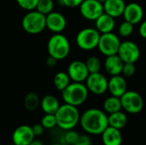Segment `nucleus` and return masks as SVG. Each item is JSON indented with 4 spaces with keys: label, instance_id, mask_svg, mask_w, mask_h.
Instances as JSON below:
<instances>
[{
    "label": "nucleus",
    "instance_id": "obj_2",
    "mask_svg": "<svg viewBox=\"0 0 146 145\" xmlns=\"http://www.w3.org/2000/svg\"><path fill=\"white\" fill-rule=\"evenodd\" d=\"M55 116L56 126L63 131L72 130L80 123V115L77 107L68 103L60 105Z\"/></svg>",
    "mask_w": 146,
    "mask_h": 145
},
{
    "label": "nucleus",
    "instance_id": "obj_27",
    "mask_svg": "<svg viewBox=\"0 0 146 145\" xmlns=\"http://www.w3.org/2000/svg\"><path fill=\"white\" fill-rule=\"evenodd\" d=\"M85 63L89 71V73H98L101 70L102 63H101L100 59L97 56H90L89 58H87Z\"/></svg>",
    "mask_w": 146,
    "mask_h": 145
},
{
    "label": "nucleus",
    "instance_id": "obj_3",
    "mask_svg": "<svg viewBox=\"0 0 146 145\" xmlns=\"http://www.w3.org/2000/svg\"><path fill=\"white\" fill-rule=\"evenodd\" d=\"M61 92L64 103L78 107L86 101L89 91L85 84L72 82Z\"/></svg>",
    "mask_w": 146,
    "mask_h": 145
},
{
    "label": "nucleus",
    "instance_id": "obj_1",
    "mask_svg": "<svg viewBox=\"0 0 146 145\" xmlns=\"http://www.w3.org/2000/svg\"><path fill=\"white\" fill-rule=\"evenodd\" d=\"M80 124L86 133L101 135L109 126L108 115L104 110L99 109H89L80 115Z\"/></svg>",
    "mask_w": 146,
    "mask_h": 145
},
{
    "label": "nucleus",
    "instance_id": "obj_32",
    "mask_svg": "<svg viewBox=\"0 0 146 145\" xmlns=\"http://www.w3.org/2000/svg\"><path fill=\"white\" fill-rule=\"evenodd\" d=\"M135 72H136V67L134 63H129V62L124 63L121 71L122 76H124L125 78H131L135 74Z\"/></svg>",
    "mask_w": 146,
    "mask_h": 145
},
{
    "label": "nucleus",
    "instance_id": "obj_38",
    "mask_svg": "<svg viewBox=\"0 0 146 145\" xmlns=\"http://www.w3.org/2000/svg\"><path fill=\"white\" fill-rule=\"evenodd\" d=\"M28 145H44V144H43V143H42L40 140H38V139H35V138H34V139H33V141H32V142H31V143H30Z\"/></svg>",
    "mask_w": 146,
    "mask_h": 145
},
{
    "label": "nucleus",
    "instance_id": "obj_8",
    "mask_svg": "<svg viewBox=\"0 0 146 145\" xmlns=\"http://www.w3.org/2000/svg\"><path fill=\"white\" fill-rule=\"evenodd\" d=\"M121 43L120 38L116 34L113 33V32L103 33L100 34L98 49L106 56L116 55L118 53Z\"/></svg>",
    "mask_w": 146,
    "mask_h": 145
},
{
    "label": "nucleus",
    "instance_id": "obj_37",
    "mask_svg": "<svg viewBox=\"0 0 146 145\" xmlns=\"http://www.w3.org/2000/svg\"><path fill=\"white\" fill-rule=\"evenodd\" d=\"M56 62H57L56 59H55L54 57L49 56V57L46 59V65L48 67H50V68H52V67H55L56 65Z\"/></svg>",
    "mask_w": 146,
    "mask_h": 145
},
{
    "label": "nucleus",
    "instance_id": "obj_20",
    "mask_svg": "<svg viewBox=\"0 0 146 145\" xmlns=\"http://www.w3.org/2000/svg\"><path fill=\"white\" fill-rule=\"evenodd\" d=\"M103 6L104 13L114 18H117L122 15L126 3L124 0H106L103 3Z\"/></svg>",
    "mask_w": 146,
    "mask_h": 145
},
{
    "label": "nucleus",
    "instance_id": "obj_7",
    "mask_svg": "<svg viewBox=\"0 0 146 145\" xmlns=\"http://www.w3.org/2000/svg\"><path fill=\"white\" fill-rule=\"evenodd\" d=\"M120 99L122 109L128 114H139L144 108V99L137 91H127Z\"/></svg>",
    "mask_w": 146,
    "mask_h": 145
},
{
    "label": "nucleus",
    "instance_id": "obj_9",
    "mask_svg": "<svg viewBox=\"0 0 146 145\" xmlns=\"http://www.w3.org/2000/svg\"><path fill=\"white\" fill-rule=\"evenodd\" d=\"M108 81L107 78L98 72L89 73L85 85L90 92L95 95H103L108 91Z\"/></svg>",
    "mask_w": 146,
    "mask_h": 145
},
{
    "label": "nucleus",
    "instance_id": "obj_10",
    "mask_svg": "<svg viewBox=\"0 0 146 145\" xmlns=\"http://www.w3.org/2000/svg\"><path fill=\"white\" fill-rule=\"evenodd\" d=\"M117 55L124 63H135L140 57V50L134 42L126 40L121 43Z\"/></svg>",
    "mask_w": 146,
    "mask_h": 145
},
{
    "label": "nucleus",
    "instance_id": "obj_6",
    "mask_svg": "<svg viewBox=\"0 0 146 145\" xmlns=\"http://www.w3.org/2000/svg\"><path fill=\"white\" fill-rule=\"evenodd\" d=\"M100 32L92 27L81 29L76 35V44L82 50L89 51L98 48Z\"/></svg>",
    "mask_w": 146,
    "mask_h": 145
},
{
    "label": "nucleus",
    "instance_id": "obj_26",
    "mask_svg": "<svg viewBox=\"0 0 146 145\" xmlns=\"http://www.w3.org/2000/svg\"><path fill=\"white\" fill-rule=\"evenodd\" d=\"M53 9H54L53 0H38L35 9L40 12L41 14L47 15L48 14L53 11Z\"/></svg>",
    "mask_w": 146,
    "mask_h": 145
},
{
    "label": "nucleus",
    "instance_id": "obj_25",
    "mask_svg": "<svg viewBox=\"0 0 146 145\" xmlns=\"http://www.w3.org/2000/svg\"><path fill=\"white\" fill-rule=\"evenodd\" d=\"M40 106V99L37 93L28 92L24 98V107L28 111H34Z\"/></svg>",
    "mask_w": 146,
    "mask_h": 145
},
{
    "label": "nucleus",
    "instance_id": "obj_24",
    "mask_svg": "<svg viewBox=\"0 0 146 145\" xmlns=\"http://www.w3.org/2000/svg\"><path fill=\"white\" fill-rule=\"evenodd\" d=\"M70 83H71V79L68 73L58 72L54 76L53 84H54V86L56 88V90L59 91H62Z\"/></svg>",
    "mask_w": 146,
    "mask_h": 145
},
{
    "label": "nucleus",
    "instance_id": "obj_12",
    "mask_svg": "<svg viewBox=\"0 0 146 145\" xmlns=\"http://www.w3.org/2000/svg\"><path fill=\"white\" fill-rule=\"evenodd\" d=\"M67 73L73 82L83 83L89 75V71L84 62L75 60L70 62L68 67Z\"/></svg>",
    "mask_w": 146,
    "mask_h": 145
},
{
    "label": "nucleus",
    "instance_id": "obj_23",
    "mask_svg": "<svg viewBox=\"0 0 146 145\" xmlns=\"http://www.w3.org/2000/svg\"><path fill=\"white\" fill-rule=\"evenodd\" d=\"M104 111L107 114H112L122 109L120 97L111 96L105 99L104 102Z\"/></svg>",
    "mask_w": 146,
    "mask_h": 145
},
{
    "label": "nucleus",
    "instance_id": "obj_28",
    "mask_svg": "<svg viewBox=\"0 0 146 145\" xmlns=\"http://www.w3.org/2000/svg\"><path fill=\"white\" fill-rule=\"evenodd\" d=\"M44 129H53L55 126H56V120L55 115L51 114H45L43 118L41 119L40 123Z\"/></svg>",
    "mask_w": 146,
    "mask_h": 145
},
{
    "label": "nucleus",
    "instance_id": "obj_21",
    "mask_svg": "<svg viewBox=\"0 0 146 145\" xmlns=\"http://www.w3.org/2000/svg\"><path fill=\"white\" fill-rule=\"evenodd\" d=\"M40 107L44 114L55 115L60 107V103L55 96L45 95L40 100Z\"/></svg>",
    "mask_w": 146,
    "mask_h": 145
},
{
    "label": "nucleus",
    "instance_id": "obj_17",
    "mask_svg": "<svg viewBox=\"0 0 146 145\" xmlns=\"http://www.w3.org/2000/svg\"><path fill=\"white\" fill-rule=\"evenodd\" d=\"M104 145H121L122 134L121 130L112 126H108L101 134Z\"/></svg>",
    "mask_w": 146,
    "mask_h": 145
},
{
    "label": "nucleus",
    "instance_id": "obj_16",
    "mask_svg": "<svg viewBox=\"0 0 146 145\" xmlns=\"http://www.w3.org/2000/svg\"><path fill=\"white\" fill-rule=\"evenodd\" d=\"M108 91L111 96L121 97L127 91L126 78L121 74L111 76L108 81Z\"/></svg>",
    "mask_w": 146,
    "mask_h": 145
},
{
    "label": "nucleus",
    "instance_id": "obj_19",
    "mask_svg": "<svg viewBox=\"0 0 146 145\" xmlns=\"http://www.w3.org/2000/svg\"><path fill=\"white\" fill-rule=\"evenodd\" d=\"M123 65H124L123 61L120 58V56L117 54L106 56L104 62V68L106 72L110 75L114 76V75L121 74Z\"/></svg>",
    "mask_w": 146,
    "mask_h": 145
},
{
    "label": "nucleus",
    "instance_id": "obj_14",
    "mask_svg": "<svg viewBox=\"0 0 146 145\" xmlns=\"http://www.w3.org/2000/svg\"><path fill=\"white\" fill-rule=\"evenodd\" d=\"M34 138L32 127L27 125L16 127L12 134V142L15 145H28Z\"/></svg>",
    "mask_w": 146,
    "mask_h": 145
},
{
    "label": "nucleus",
    "instance_id": "obj_15",
    "mask_svg": "<svg viewBox=\"0 0 146 145\" xmlns=\"http://www.w3.org/2000/svg\"><path fill=\"white\" fill-rule=\"evenodd\" d=\"M122 15L125 21L136 25L142 21L144 17V9L138 3H129L128 4H126Z\"/></svg>",
    "mask_w": 146,
    "mask_h": 145
},
{
    "label": "nucleus",
    "instance_id": "obj_39",
    "mask_svg": "<svg viewBox=\"0 0 146 145\" xmlns=\"http://www.w3.org/2000/svg\"><path fill=\"white\" fill-rule=\"evenodd\" d=\"M98 2H99V3H104L106 0H97Z\"/></svg>",
    "mask_w": 146,
    "mask_h": 145
},
{
    "label": "nucleus",
    "instance_id": "obj_41",
    "mask_svg": "<svg viewBox=\"0 0 146 145\" xmlns=\"http://www.w3.org/2000/svg\"><path fill=\"white\" fill-rule=\"evenodd\" d=\"M13 145H15V144H13Z\"/></svg>",
    "mask_w": 146,
    "mask_h": 145
},
{
    "label": "nucleus",
    "instance_id": "obj_33",
    "mask_svg": "<svg viewBox=\"0 0 146 145\" xmlns=\"http://www.w3.org/2000/svg\"><path fill=\"white\" fill-rule=\"evenodd\" d=\"M84 0H60L61 4L68 8H76L80 7Z\"/></svg>",
    "mask_w": 146,
    "mask_h": 145
},
{
    "label": "nucleus",
    "instance_id": "obj_29",
    "mask_svg": "<svg viewBox=\"0 0 146 145\" xmlns=\"http://www.w3.org/2000/svg\"><path fill=\"white\" fill-rule=\"evenodd\" d=\"M133 29H134V25L125 21L119 26L118 32H119L120 36L126 38V37H129L133 33Z\"/></svg>",
    "mask_w": 146,
    "mask_h": 145
},
{
    "label": "nucleus",
    "instance_id": "obj_40",
    "mask_svg": "<svg viewBox=\"0 0 146 145\" xmlns=\"http://www.w3.org/2000/svg\"><path fill=\"white\" fill-rule=\"evenodd\" d=\"M50 145H62V144H50Z\"/></svg>",
    "mask_w": 146,
    "mask_h": 145
},
{
    "label": "nucleus",
    "instance_id": "obj_34",
    "mask_svg": "<svg viewBox=\"0 0 146 145\" xmlns=\"http://www.w3.org/2000/svg\"><path fill=\"white\" fill-rule=\"evenodd\" d=\"M74 145H92V140L88 135H80L77 143Z\"/></svg>",
    "mask_w": 146,
    "mask_h": 145
},
{
    "label": "nucleus",
    "instance_id": "obj_13",
    "mask_svg": "<svg viewBox=\"0 0 146 145\" xmlns=\"http://www.w3.org/2000/svg\"><path fill=\"white\" fill-rule=\"evenodd\" d=\"M46 28L54 33H61L67 26L65 16L57 11H52L45 15Z\"/></svg>",
    "mask_w": 146,
    "mask_h": 145
},
{
    "label": "nucleus",
    "instance_id": "obj_30",
    "mask_svg": "<svg viewBox=\"0 0 146 145\" xmlns=\"http://www.w3.org/2000/svg\"><path fill=\"white\" fill-rule=\"evenodd\" d=\"M79 138L80 134L73 129L66 131V133L64 134V141L68 145H74L77 143Z\"/></svg>",
    "mask_w": 146,
    "mask_h": 145
},
{
    "label": "nucleus",
    "instance_id": "obj_22",
    "mask_svg": "<svg viewBox=\"0 0 146 145\" xmlns=\"http://www.w3.org/2000/svg\"><path fill=\"white\" fill-rule=\"evenodd\" d=\"M108 122H109L110 126L121 130L127 124V116L124 112L120 110V111L110 114L108 116Z\"/></svg>",
    "mask_w": 146,
    "mask_h": 145
},
{
    "label": "nucleus",
    "instance_id": "obj_5",
    "mask_svg": "<svg viewBox=\"0 0 146 145\" xmlns=\"http://www.w3.org/2000/svg\"><path fill=\"white\" fill-rule=\"evenodd\" d=\"M21 26L27 33L38 34L46 28L45 15L36 9L27 11L22 18Z\"/></svg>",
    "mask_w": 146,
    "mask_h": 145
},
{
    "label": "nucleus",
    "instance_id": "obj_18",
    "mask_svg": "<svg viewBox=\"0 0 146 145\" xmlns=\"http://www.w3.org/2000/svg\"><path fill=\"white\" fill-rule=\"evenodd\" d=\"M95 28L100 32V34L112 32L115 26V18L104 12L95 21Z\"/></svg>",
    "mask_w": 146,
    "mask_h": 145
},
{
    "label": "nucleus",
    "instance_id": "obj_11",
    "mask_svg": "<svg viewBox=\"0 0 146 145\" xmlns=\"http://www.w3.org/2000/svg\"><path fill=\"white\" fill-rule=\"evenodd\" d=\"M79 8L81 15L89 21H96L104 12L103 3L97 0H84Z\"/></svg>",
    "mask_w": 146,
    "mask_h": 145
},
{
    "label": "nucleus",
    "instance_id": "obj_31",
    "mask_svg": "<svg viewBox=\"0 0 146 145\" xmlns=\"http://www.w3.org/2000/svg\"><path fill=\"white\" fill-rule=\"evenodd\" d=\"M38 2V0H16L17 4L27 11L35 9Z\"/></svg>",
    "mask_w": 146,
    "mask_h": 145
},
{
    "label": "nucleus",
    "instance_id": "obj_35",
    "mask_svg": "<svg viewBox=\"0 0 146 145\" xmlns=\"http://www.w3.org/2000/svg\"><path fill=\"white\" fill-rule=\"evenodd\" d=\"M32 127V130H33V132L34 134L35 137H39L43 134L44 131V128L43 127V126L41 124H34Z\"/></svg>",
    "mask_w": 146,
    "mask_h": 145
},
{
    "label": "nucleus",
    "instance_id": "obj_4",
    "mask_svg": "<svg viewBox=\"0 0 146 145\" xmlns=\"http://www.w3.org/2000/svg\"><path fill=\"white\" fill-rule=\"evenodd\" d=\"M49 56L57 61L65 59L70 53V43L66 36L62 33H54L47 43Z\"/></svg>",
    "mask_w": 146,
    "mask_h": 145
},
{
    "label": "nucleus",
    "instance_id": "obj_36",
    "mask_svg": "<svg viewBox=\"0 0 146 145\" xmlns=\"http://www.w3.org/2000/svg\"><path fill=\"white\" fill-rule=\"evenodd\" d=\"M139 34L143 38L146 39V20L143 21L139 26Z\"/></svg>",
    "mask_w": 146,
    "mask_h": 145
}]
</instances>
